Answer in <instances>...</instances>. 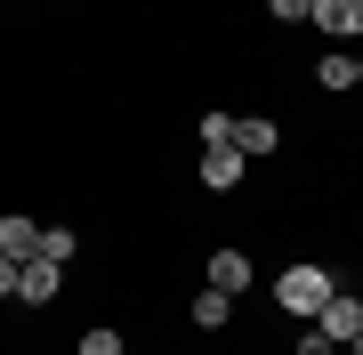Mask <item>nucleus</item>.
I'll return each instance as SVG.
<instances>
[{"label": "nucleus", "mask_w": 363, "mask_h": 355, "mask_svg": "<svg viewBox=\"0 0 363 355\" xmlns=\"http://www.w3.org/2000/svg\"><path fill=\"white\" fill-rule=\"evenodd\" d=\"M331 275H323V266H283V275H274V307H291V315H323V299H331Z\"/></svg>", "instance_id": "1"}, {"label": "nucleus", "mask_w": 363, "mask_h": 355, "mask_svg": "<svg viewBox=\"0 0 363 355\" xmlns=\"http://www.w3.org/2000/svg\"><path fill=\"white\" fill-rule=\"evenodd\" d=\"M315 323H323V339H331V347H355V339H363V299H347V291H331Z\"/></svg>", "instance_id": "2"}, {"label": "nucleus", "mask_w": 363, "mask_h": 355, "mask_svg": "<svg viewBox=\"0 0 363 355\" xmlns=\"http://www.w3.org/2000/svg\"><path fill=\"white\" fill-rule=\"evenodd\" d=\"M57 283H65V266H57V259H40V250L16 266V299H25V307H49V299H57Z\"/></svg>", "instance_id": "3"}, {"label": "nucleus", "mask_w": 363, "mask_h": 355, "mask_svg": "<svg viewBox=\"0 0 363 355\" xmlns=\"http://www.w3.org/2000/svg\"><path fill=\"white\" fill-rule=\"evenodd\" d=\"M234 154H242V162H267L274 154V145H283V130H274V121H259V113H234Z\"/></svg>", "instance_id": "4"}, {"label": "nucleus", "mask_w": 363, "mask_h": 355, "mask_svg": "<svg viewBox=\"0 0 363 355\" xmlns=\"http://www.w3.org/2000/svg\"><path fill=\"white\" fill-rule=\"evenodd\" d=\"M210 194H234V186H242V154H234V145H202V170H194Z\"/></svg>", "instance_id": "5"}, {"label": "nucleus", "mask_w": 363, "mask_h": 355, "mask_svg": "<svg viewBox=\"0 0 363 355\" xmlns=\"http://www.w3.org/2000/svg\"><path fill=\"white\" fill-rule=\"evenodd\" d=\"M315 25L339 40H363V0H315Z\"/></svg>", "instance_id": "6"}, {"label": "nucleus", "mask_w": 363, "mask_h": 355, "mask_svg": "<svg viewBox=\"0 0 363 355\" xmlns=\"http://www.w3.org/2000/svg\"><path fill=\"white\" fill-rule=\"evenodd\" d=\"M242 283H250V259H242V250H210V291H226V299H234Z\"/></svg>", "instance_id": "7"}, {"label": "nucleus", "mask_w": 363, "mask_h": 355, "mask_svg": "<svg viewBox=\"0 0 363 355\" xmlns=\"http://www.w3.org/2000/svg\"><path fill=\"white\" fill-rule=\"evenodd\" d=\"M33 250H40V226H33V218H0V259H16V266H25Z\"/></svg>", "instance_id": "8"}, {"label": "nucleus", "mask_w": 363, "mask_h": 355, "mask_svg": "<svg viewBox=\"0 0 363 355\" xmlns=\"http://www.w3.org/2000/svg\"><path fill=\"white\" fill-rule=\"evenodd\" d=\"M315 81H323V89H355V57H347V49H331L323 65H315Z\"/></svg>", "instance_id": "9"}, {"label": "nucleus", "mask_w": 363, "mask_h": 355, "mask_svg": "<svg viewBox=\"0 0 363 355\" xmlns=\"http://www.w3.org/2000/svg\"><path fill=\"white\" fill-rule=\"evenodd\" d=\"M226 315H234V299H226V291H210V283H202V299H194V323H202V331H218Z\"/></svg>", "instance_id": "10"}, {"label": "nucleus", "mask_w": 363, "mask_h": 355, "mask_svg": "<svg viewBox=\"0 0 363 355\" xmlns=\"http://www.w3.org/2000/svg\"><path fill=\"white\" fill-rule=\"evenodd\" d=\"M73 355H121V331H105V323H97V331H81V347H73Z\"/></svg>", "instance_id": "11"}, {"label": "nucleus", "mask_w": 363, "mask_h": 355, "mask_svg": "<svg viewBox=\"0 0 363 355\" xmlns=\"http://www.w3.org/2000/svg\"><path fill=\"white\" fill-rule=\"evenodd\" d=\"M267 16H274V25H307L315 0H267Z\"/></svg>", "instance_id": "12"}, {"label": "nucleus", "mask_w": 363, "mask_h": 355, "mask_svg": "<svg viewBox=\"0 0 363 355\" xmlns=\"http://www.w3.org/2000/svg\"><path fill=\"white\" fill-rule=\"evenodd\" d=\"M40 259H57V266L73 259V235H65V226H49V235H40Z\"/></svg>", "instance_id": "13"}, {"label": "nucleus", "mask_w": 363, "mask_h": 355, "mask_svg": "<svg viewBox=\"0 0 363 355\" xmlns=\"http://www.w3.org/2000/svg\"><path fill=\"white\" fill-rule=\"evenodd\" d=\"M234 137V113H202V145H226Z\"/></svg>", "instance_id": "14"}, {"label": "nucleus", "mask_w": 363, "mask_h": 355, "mask_svg": "<svg viewBox=\"0 0 363 355\" xmlns=\"http://www.w3.org/2000/svg\"><path fill=\"white\" fill-rule=\"evenodd\" d=\"M298 355H331V339H323V323H315L307 339H298Z\"/></svg>", "instance_id": "15"}, {"label": "nucleus", "mask_w": 363, "mask_h": 355, "mask_svg": "<svg viewBox=\"0 0 363 355\" xmlns=\"http://www.w3.org/2000/svg\"><path fill=\"white\" fill-rule=\"evenodd\" d=\"M0 299H16V259H0Z\"/></svg>", "instance_id": "16"}, {"label": "nucleus", "mask_w": 363, "mask_h": 355, "mask_svg": "<svg viewBox=\"0 0 363 355\" xmlns=\"http://www.w3.org/2000/svg\"><path fill=\"white\" fill-rule=\"evenodd\" d=\"M355 89H363V57H355Z\"/></svg>", "instance_id": "17"}]
</instances>
